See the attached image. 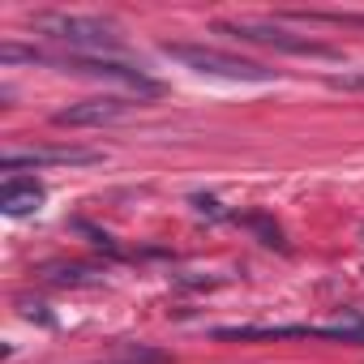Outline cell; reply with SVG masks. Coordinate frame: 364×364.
Segmentation results:
<instances>
[{
  "label": "cell",
  "mask_w": 364,
  "mask_h": 364,
  "mask_svg": "<svg viewBox=\"0 0 364 364\" xmlns=\"http://www.w3.org/2000/svg\"><path fill=\"white\" fill-rule=\"evenodd\" d=\"M137 112L133 99H120V95H99V99H82V103H69L60 107L52 120L60 129H99V124H116V120H129Z\"/></svg>",
  "instance_id": "8992f818"
},
{
  "label": "cell",
  "mask_w": 364,
  "mask_h": 364,
  "mask_svg": "<svg viewBox=\"0 0 364 364\" xmlns=\"http://www.w3.org/2000/svg\"><path fill=\"white\" fill-rule=\"evenodd\" d=\"M334 90H364V73H343V77H330Z\"/></svg>",
  "instance_id": "8fae6325"
},
{
  "label": "cell",
  "mask_w": 364,
  "mask_h": 364,
  "mask_svg": "<svg viewBox=\"0 0 364 364\" xmlns=\"http://www.w3.org/2000/svg\"><path fill=\"white\" fill-rule=\"evenodd\" d=\"M296 18H304V22H343V26H364V18H360V14H296Z\"/></svg>",
  "instance_id": "9c48e42d"
},
{
  "label": "cell",
  "mask_w": 364,
  "mask_h": 364,
  "mask_svg": "<svg viewBox=\"0 0 364 364\" xmlns=\"http://www.w3.org/2000/svg\"><path fill=\"white\" fill-rule=\"evenodd\" d=\"M31 31L48 35L52 43L69 48L73 56H107V52L124 48L120 31L112 22L86 18V14H31Z\"/></svg>",
  "instance_id": "7a4b0ae2"
},
{
  "label": "cell",
  "mask_w": 364,
  "mask_h": 364,
  "mask_svg": "<svg viewBox=\"0 0 364 364\" xmlns=\"http://www.w3.org/2000/svg\"><path fill=\"white\" fill-rule=\"evenodd\" d=\"M43 206V185L39 180H26V176H9L5 189H0V210L5 215H35Z\"/></svg>",
  "instance_id": "ba28073f"
},
{
  "label": "cell",
  "mask_w": 364,
  "mask_h": 364,
  "mask_svg": "<svg viewBox=\"0 0 364 364\" xmlns=\"http://www.w3.org/2000/svg\"><path fill=\"white\" fill-rule=\"evenodd\" d=\"M159 360H163L159 351H133V355H129V360H120V364H159Z\"/></svg>",
  "instance_id": "4fadbf2b"
},
{
  "label": "cell",
  "mask_w": 364,
  "mask_h": 364,
  "mask_svg": "<svg viewBox=\"0 0 364 364\" xmlns=\"http://www.w3.org/2000/svg\"><path fill=\"white\" fill-rule=\"evenodd\" d=\"M215 338H355L364 343V321H338V326H223Z\"/></svg>",
  "instance_id": "5b68a950"
},
{
  "label": "cell",
  "mask_w": 364,
  "mask_h": 364,
  "mask_svg": "<svg viewBox=\"0 0 364 364\" xmlns=\"http://www.w3.org/2000/svg\"><path fill=\"white\" fill-rule=\"evenodd\" d=\"M245 223H249V228H257V232L266 236V245H283V240H279V228H270L266 219H245Z\"/></svg>",
  "instance_id": "7c38bea8"
},
{
  "label": "cell",
  "mask_w": 364,
  "mask_h": 364,
  "mask_svg": "<svg viewBox=\"0 0 364 364\" xmlns=\"http://www.w3.org/2000/svg\"><path fill=\"white\" fill-rule=\"evenodd\" d=\"M163 52L193 73H206V77H228V82H274L279 77V69H266V65L228 56L219 48H202V43H163Z\"/></svg>",
  "instance_id": "277c9868"
},
{
  "label": "cell",
  "mask_w": 364,
  "mask_h": 364,
  "mask_svg": "<svg viewBox=\"0 0 364 364\" xmlns=\"http://www.w3.org/2000/svg\"><path fill=\"white\" fill-rule=\"evenodd\" d=\"M219 35H232V39H245V43H257V48H274V52H287V56H313V60H338L343 52L330 48V43H317L309 35H296L279 22H262V18H240V22H219L215 26Z\"/></svg>",
  "instance_id": "3957f363"
},
{
  "label": "cell",
  "mask_w": 364,
  "mask_h": 364,
  "mask_svg": "<svg viewBox=\"0 0 364 364\" xmlns=\"http://www.w3.org/2000/svg\"><path fill=\"white\" fill-rule=\"evenodd\" d=\"M99 159H103L99 150H73V146H52V150H9L5 159H0V171L18 176V171H26V167H52V163H73V167H82V163H99Z\"/></svg>",
  "instance_id": "52a82bcc"
},
{
  "label": "cell",
  "mask_w": 364,
  "mask_h": 364,
  "mask_svg": "<svg viewBox=\"0 0 364 364\" xmlns=\"http://www.w3.org/2000/svg\"><path fill=\"white\" fill-rule=\"evenodd\" d=\"M86 274H90L86 266H60V270L48 274V279H52V283H86Z\"/></svg>",
  "instance_id": "30bf717a"
},
{
  "label": "cell",
  "mask_w": 364,
  "mask_h": 364,
  "mask_svg": "<svg viewBox=\"0 0 364 364\" xmlns=\"http://www.w3.org/2000/svg\"><path fill=\"white\" fill-rule=\"evenodd\" d=\"M0 60L5 65H48V69H65V73H86V77H107V82H120L129 90H141V95H159V82L146 77L137 65H124V60H112V56H48L39 48H18V43H0Z\"/></svg>",
  "instance_id": "6da1fadb"
}]
</instances>
